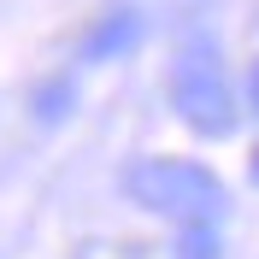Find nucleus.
<instances>
[{
    "label": "nucleus",
    "mask_w": 259,
    "mask_h": 259,
    "mask_svg": "<svg viewBox=\"0 0 259 259\" xmlns=\"http://www.w3.org/2000/svg\"><path fill=\"white\" fill-rule=\"evenodd\" d=\"M171 106L194 136H230L236 130V95H230L224 59L206 35H189L171 65Z\"/></svg>",
    "instance_id": "nucleus-1"
},
{
    "label": "nucleus",
    "mask_w": 259,
    "mask_h": 259,
    "mask_svg": "<svg viewBox=\"0 0 259 259\" xmlns=\"http://www.w3.org/2000/svg\"><path fill=\"white\" fill-rule=\"evenodd\" d=\"M130 194L147 212L189 218V224H206L212 212L224 206V183L212 177L206 165H194V159H142L130 171Z\"/></svg>",
    "instance_id": "nucleus-2"
},
{
    "label": "nucleus",
    "mask_w": 259,
    "mask_h": 259,
    "mask_svg": "<svg viewBox=\"0 0 259 259\" xmlns=\"http://www.w3.org/2000/svg\"><path fill=\"white\" fill-rule=\"evenodd\" d=\"M136 35H142L136 12H106L95 30H89V41H82V59H112V53H124Z\"/></svg>",
    "instance_id": "nucleus-3"
},
{
    "label": "nucleus",
    "mask_w": 259,
    "mask_h": 259,
    "mask_svg": "<svg viewBox=\"0 0 259 259\" xmlns=\"http://www.w3.org/2000/svg\"><path fill=\"white\" fill-rule=\"evenodd\" d=\"M177 259H218V236H212V224H189V230H183Z\"/></svg>",
    "instance_id": "nucleus-4"
},
{
    "label": "nucleus",
    "mask_w": 259,
    "mask_h": 259,
    "mask_svg": "<svg viewBox=\"0 0 259 259\" xmlns=\"http://www.w3.org/2000/svg\"><path fill=\"white\" fill-rule=\"evenodd\" d=\"M65 100H71V89H65V82L41 89V118H59V112H65Z\"/></svg>",
    "instance_id": "nucleus-5"
},
{
    "label": "nucleus",
    "mask_w": 259,
    "mask_h": 259,
    "mask_svg": "<svg viewBox=\"0 0 259 259\" xmlns=\"http://www.w3.org/2000/svg\"><path fill=\"white\" fill-rule=\"evenodd\" d=\"M253 106H259V65H253Z\"/></svg>",
    "instance_id": "nucleus-6"
},
{
    "label": "nucleus",
    "mask_w": 259,
    "mask_h": 259,
    "mask_svg": "<svg viewBox=\"0 0 259 259\" xmlns=\"http://www.w3.org/2000/svg\"><path fill=\"white\" fill-rule=\"evenodd\" d=\"M253 183H259V153H253Z\"/></svg>",
    "instance_id": "nucleus-7"
}]
</instances>
